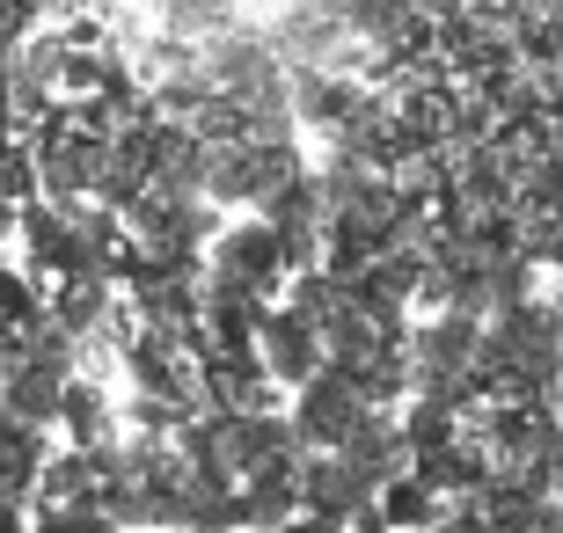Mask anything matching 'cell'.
<instances>
[{
	"instance_id": "6da1fadb",
	"label": "cell",
	"mask_w": 563,
	"mask_h": 533,
	"mask_svg": "<svg viewBox=\"0 0 563 533\" xmlns=\"http://www.w3.org/2000/svg\"><path fill=\"white\" fill-rule=\"evenodd\" d=\"M366 410H374V402L358 395L352 373H344V366H322L308 388L292 395V431H300V446H308V453H336L358 424H366Z\"/></svg>"
},
{
	"instance_id": "7a4b0ae2",
	"label": "cell",
	"mask_w": 563,
	"mask_h": 533,
	"mask_svg": "<svg viewBox=\"0 0 563 533\" xmlns=\"http://www.w3.org/2000/svg\"><path fill=\"white\" fill-rule=\"evenodd\" d=\"M256 351H264V366H272V380L286 395H300L314 380V373L330 366V351H322V329L308 322V314L292 308V300H278V308H264V329H256Z\"/></svg>"
},
{
	"instance_id": "3957f363",
	"label": "cell",
	"mask_w": 563,
	"mask_h": 533,
	"mask_svg": "<svg viewBox=\"0 0 563 533\" xmlns=\"http://www.w3.org/2000/svg\"><path fill=\"white\" fill-rule=\"evenodd\" d=\"M380 519H388L396 533H432L439 519H446V497L424 490L418 475H396V482L380 490Z\"/></svg>"
},
{
	"instance_id": "277c9868",
	"label": "cell",
	"mask_w": 563,
	"mask_h": 533,
	"mask_svg": "<svg viewBox=\"0 0 563 533\" xmlns=\"http://www.w3.org/2000/svg\"><path fill=\"white\" fill-rule=\"evenodd\" d=\"M30 533H125L103 504H30Z\"/></svg>"
},
{
	"instance_id": "5b68a950",
	"label": "cell",
	"mask_w": 563,
	"mask_h": 533,
	"mask_svg": "<svg viewBox=\"0 0 563 533\" xmlns=\"http://www.w3.org/2000/svg\"><path fill=\"white\" fill-rule=\"evenodd\" d=\"M286 533H352V526H336V519H314V512H300Z\"/></svg>"
},
{
	"instance_id": "8992f818",
	"label": "cell",
	"mask_w": 563,
	"mask_h": 533,
	"mask_svg": "<svg viewBox=\"0 0 563 533\" xmlns=\"http://www.w3.org/2000/svg\"><path fill=\"white\" fill-rule=\"evenodd\" d=\"M556 402H563V388H556Z\"/></svg>"
}]
</instances>
